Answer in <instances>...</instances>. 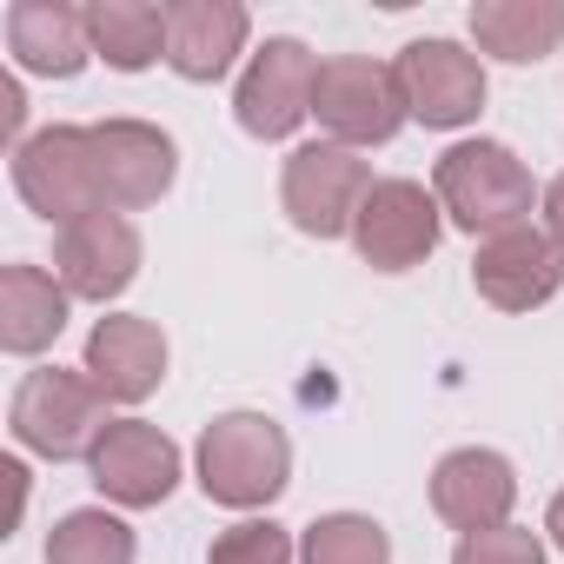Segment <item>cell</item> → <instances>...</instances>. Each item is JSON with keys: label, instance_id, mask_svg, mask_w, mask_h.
I'll use <instances>...</instances> for the list:
<instances>
[{"label": "cell", "instance_id": "cell-10", "mask_svg": "<svg viewBox=\"0 0 564 564\" xmlns=\"http://www.w3.org/2000/svg\"><path fill=\"white\" fill-rule=\"evenodd\" d=\"M399 87L425 127H465L485 107V67L458 41H412L399 54Z\"/></svg>", "mask_w": 564, "mask_h": 564}, {"label": "cell", "instance_id": "cell-3", "mask_svg": "<svg viewBox=\"0 0 564 564\" xmlns=\"http://www.w3.org/2000/svg\"><path fill=\"white\" fill-rule=\"evenodd\" d=\"M14 186L61 232L87 213H107L100 166H94V127H47V133L21 140L14 147Z\"/></svg>", "mask_w": 564, "mask_h": 564}, {"label": "cell", "instance_id": "cell-1", "mask_svg": "<svg viewBox=\"0 0 564 564\" xmlns=\"http://www.w3.org/2000/svg\"><path fill=\"white\" fill-rule=\"evenodd\" d=\"M286 471H293V445L259 412H226L199 438V485L219 505H265L286 491Z\"/></svg>", "mask_w": 564, "mask_h": 564}, {"label": "cell", "instance_id": "cell-18", "mask_svg": "<svg viewBox=\"0 0 564 564\" xmlns=\"http://www.w3.org/2000/svg\"><path fill=\"white\" fill-rule=\"evenodd\" d=\"M67 326V286H54V279L41 265H8L0 272V346L8 352H41L54 346Z\"/></svg>", "mask_w": 564, "mask_h": 564}, {"label": "cell", "instance_id": "cell-8", "mask_svg": "<svg viewBox=\"0 0 564 564\" xmlns=\"http://www.w3.org/2000/svg\"><path fill=\"white\" fill-rule=\"evenodd\" d=\"M471 286L498 306V313H531L564 286V246L538 226H511L498 239L478 246L471 259Z\"/></svg>", "mask_w": 564, "mask_h": 564}, {"label": "cell", "instance_id": "cell-20", "mask_svg": "<svg viewBox=\"0 0 564 564\" xmlns=\"http://www.w3.org/2000/svg\"><path fill=\"white\" fill-rule=\"evenodd\" d=\"M87 34H94V54H107L120 74H140L166 54V8H153V0H94Z\"/></svg>", "mask_w": 564, "mask_h": 564}, {"label": "cell", "instance_id": "cell-16", "mask_svg": "<svg viewBox=\"0 0 564 564\" xmlns=\"http://www.w3.org/2000/svg\"><path fill=\"white\" fill-rule=\"evenodd\" d=\"M87 372L107 399L120 405H140L160 379H166V339L153 319H100L94 339H87Z\"/></svg>", "mask_w": 564, "mask_h": 564}, {"label": "cell", "instance_id": "cell-22", "mask_svg": "<svg viewBox=\"0 0 564 564\" xmlns=\"http://www.w3.org/2000/svg\"><path fill=\"white\" fill-rule=\"evenodd\" d=\"M306 564H392V544L372 518L339 511V518H319L306 531Z\"/></svg>", "mask_w": 564, "mask_h": 564}, {"label": "cell", "instance_id": "cell-13", "mask_svg": "<svg viewBox=\"0 0 564 564\" xmlns=\"http://www.w3.org/2000/svg\"><path fill=\"white\" fill-rule=\"evenodd\" d=\"M94 166L107 206H153L173 186V140L147 120H100L94 127Z\"/></svg>", "mask_w": 564, "mask_h": 564}, {"label": "cell", "instance_id": "cell-14", "mask_svg": "<svg viewBox=\"0 0 564 564\" xmlns=\"http://www.w3.org/2000/svg\"><path fill=\"white\" fill-rule=\"evenodd\" d=\"M246 8L239 0H173L166 8V67L180 80H219L232 54L246 47Z\"/></svg>", "mask_w": 564, "mask_h": 564}, {"label": "cell", "instance_id": "cell-11", "mask_svg": "<svg viewBox=\"0 0 564 564\" xmlns=\"http://www.w3.org/2000/svg\"><path fill=\"white\" fill-rule=\"evenodd\" d=\"M87 465H94V485L120 505H160L180 485V445L147 419H113Z\"/></svg>", "mask_w": 564, "mask_h": 564}, {"label": "cell", "instance_id": "cell-23", "mask_svg": "<svg viewBox=\"0 0 564 564\" xmlns=\"http://www.w3.org/2000/svg\"><path fill=\"white\" fill-rule=\"evenodd\" d=\"M206 564H293V538L279 531L272 518L259 524H232V531H219L213 538V551H206Z\"/></svg>", "mask_w": 564, "mask_h": 564}, {"label": "cell", "instance_id": "cell-17", "mask_svg": "<svg viewBox=\"0 0 564 564\" xmlns=\"http://www.w3.org/2000/svg\"><path fill=\"white\" fill-rule=\"evenodd\" d=\"M8 47L21 67L34 74H80L87 54H94V34H87V8H67V0H14L8 8Z\"/></svg>", "mask_w": 564, "mask_h": 564}, {"label": "cell", "instance_id": "cell-26", "mask_svg": "<svg viewBox=\"0 0 564 564\" xmlns=\"http://www.w3.org/2000/svg\"><path fill=\"white\" fill-rule=\"evenodd\" d=\"M544 226H551V239L564 246V173L551 180V193H544Z\"/></svg>", "mask_w": 564, "mask_h": 564}, {"label": "cell", "instance_id": "cell-21", "mask_svg": "<svg viewBox=\"0 0 564 564\" xmlns=\"http://www.w3.org/2000/svg\"><path fill=\"white\" fill-rule=\"evenodd\" d=\"M47 564H133V531L113 511H67L47 538Z\"/></svg>", "mask_w": 564, "mask_h": 564}, {"label": "cell", "instance_id": "cell-27", "mask_svg": "<svg viewBox=\"0 0 564 564\" xmlns=\"http://www.w3.org/2000/svg\"><path fill=\"white\" fill-rule=\"evenodd\" d=\"M551 538H557V544H564V491H557V498H551Z\"/></svg>", "mask_w": 564, "mask_h": 564}, {"label": "cell", "instance_id": "cell-2", "mask_svg": "<svg viewBox=\"0 0 564 564\" xmlns=\"http://www.w3.org/2000/svg\"><path fill=\"white\" fill-rule=\"evenodd\" d=\"M438 199H445V213H452L465 232L498 239V232L524 226V213H531V173L518 166L511 147H498V140H465V147H452V153L438 160Z\"/></svg>", "mask_w": 564, "mask_h": 564}, {"label": "cell", "instance_id": "cell-24", "mask_svg": "<svg viewBox=\"0 0 564 564\" xmlns=\"http://www.w3.org/2000/svg\"><path fill=\"white\" fill-rule=\"evenodd\" d=\"M452 564H544V544L518 524H498V531H471Z\"/></svg>", "mask_w": 564, "mask_h": 564}, {"label": "cell", "instance_id": "cell-7", "mask_svg": "<svg viewBox=\"0 0 564 564\" xmlns=\"http://www.w3.org/2000/svg\"><path fill=\"white\" fill-rule=\"evenodd\" d=\"M313 87H319V61L300 41H265L239 80V127L252 140H286L306 113H313Z\"/></svg>", "mask_w": 564, "mask_h": 564}, {"label": "cell", "instance_id": "cell-19", "mask_svg": "<svg viewBox=\"0 0 564 564\" xmlns=\"http://www.w3.org/2000/svg\"><path fill=\"white\" fill-rule=\"evenodd\" d=\"M471 34L498 61H544L564 41V8L557 0H478Z\"/></svg>", "mask_w": 564, "mask_h": 564}, {"label": "cell", "instance_id": "cell-25", "mask_svg": "<svg viewBox=\"0 0 564 564\" xmlns=\"http://www.w3.org/2000/svg\"><path fill=\"white\" fill-rule=\"evenodd\" d=\"M0 133H8V140L21 133V87L14 80H0Z\"/></svg>", "mask_w": 564, "mask_h": 564}, {"label": "cell", "instance_id": "cell-5", "mask_svg": "<svg viewBox=\"0 0 564 564\" xmlns=\"http://www.w3.org/2000/svg\"><path fill=\"white\" fill-rule=\"evenodd\" d=\"M313 113L326 133H339V147H379L405 127V87H399V67H379L366 54H339L319 67V87H313Z\"/></svg>", "mask_w": 564, "mask_h": 564}, {"label": "cell", "instance_id": "cell-15", "mask_svg": "<svg viewBox=\"0 0 564 564\" xmlns=\"http://www.w3.org/2000/svg\"><path fill=\"white\" fill-rule=\"evenodd\" d=\"M511 498H518V478H511V465L498 458V452H452V458H438V471H432V505H438V518L445 524H458L465 538L471 531H498L505 524V511H511Z\"/></svg>", "mask_w": 564, "mask_h": 564}, {"label": "cell", "instance_id": "cell-4", "mask_svg": "<svg viewBox=\"0 0 564 564\" xmlns=\"http://www.w3.org/2000/svg\"><path fill=\"white\" fill-rule=\"evenodd\" d=\"M107 392L80 372H28L21 392H14V438L41 458H94V445L107 438Z\"/></svg>", "mask_w": 564, "mask_h": 564}, {"label": "cell", "instance_id": "cell-6", "mask_svg": "<svg viewBox=\"0 0 564 564\" xmlns=\"http://www.w3.org/2000/svg\"><path fill=\"white\" fill-rule=\"evenodd\" d=\"M366 193H372V173H366V160H359L352 147H339V140L300 147V153L286 160V186H279L293 226L313 232V239H339V232L359 219Z\"/></svg>", "mask_w": 564, "mask_h": 564}, {"label": "cell", "instance_id": "cell-9", "mask_svg": "<svg viewBox=\"0 0 564 564\" xmlns=\"http://www.w3.org/2000/svg\"><path fill=\"white\" fill-rule=\"evenodd\" d=\"M352 239L366 252V265L379 272H405L438 246V199L419 180H379L352 219Z\"/></svg>", "mask_w": 564, "mask_h": 564}, {"label": "cell", "instance_id": "cell-12", "mask_svg": "<svg viewBox=\"0 0 564 564\" xmlns=\"http://www.w3.org/2000/svg\"><path fill=\"white\" fill-rule=\"evenodd\" d=\"M54 259H61V286L74 300H113L140 272V232L120 213H87L61 232Z\"/></svg>", "mask_w": 564, "mask_h": 564}]
</instances>
